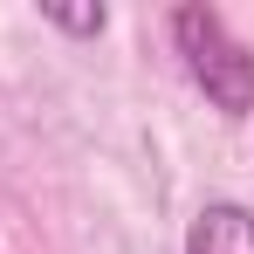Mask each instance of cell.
I'll list each match as a JSON object with an SVG mask.
<instances>
[{"label": "cell", "mask_w": 254, "mask_h": 254, "mask_svg": "<svg viewBox=\"0 0 254 254\" xmlns=\"http://www.w3.org/2000/svg\"><path fill=\"white\" fill-rule=\"evenodd\" d=\"M172 42L186 55V76L206 89L213 110H254V55L234 35L213 7H179L172 14Z\"/></svg>", "instance_id": "cell-1"}, {"label": "cell", "mask_w": 254, "mask_h": 254, "mask_svg": "<svg viewBox=\"0 0 254 254\" xmlns=\"http://www.w3.org/2000/svg\"><path fill=\"white\" fill-rule=\"evenodd\" d=\"M186 254H254V213L234 199L199 206V220L186 227Z\"/></svg>", "instance_id": "cell-2"}, {"label": "cell", "mask_w": 254, "mask_h": 254, "mask_svg": "<svg viewBox=\"0 0 254 254\" xmlns=\"http://www.w3.org/2000/svg\"><path fill=\"white\" fill-rule=\"evenodd\" d=\"M42 14L55 28H69V35H103V21H110L103 7H42Z\"/></svg>", "instance_id": "cell-3"}]
</instances>
